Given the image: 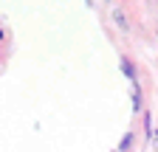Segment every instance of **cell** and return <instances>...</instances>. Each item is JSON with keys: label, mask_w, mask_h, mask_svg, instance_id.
Masks as SVG:
<instances>
[{"label": "cell", "mask_w": 158, "mask_h": 152, "mask_svg": "<svg viewBox=\"0 0 158 152\" xmlns=\"http://www.w3.org/2000/svg\"><path fill=\"white\" fill-rule=\"evenodd\" d=\"M113 23L122 28V31H127V28H130V26H127V17H124V11H122V9H116V11H113Z\"/></svg>", "instance_id": "1"}, {"label": "cell", "mask_w": 158, "mask_h": 152, "mask_svg": "<svg viewBox=\"0 0 158 152\" xmlns=\"http://www.w3.org/2000/svg\"><path fill=\"white\" fill-rule=\"evenodd\" d=\"M122 70H124V76H130V79L135 82V68H133L130 59H122Z\"/></svg>", "instance_id": "2"}, {"label": "cell", "mask_w": 158, "mask_h": 152, "mask_svg": "<svg viewBox=\"0 0 158 152\" xmlns=\"http://www.w3.org/2000/svg\"><path fill=\"white\" fill-rule=\"evenodd\" d=\"M130 144H133V135H130V132H127V135L122 138V144H118V149H122V152H124V149H130Z\"/></svg>", "instance_id": "3"}, {"label": "cell", "mask_w": 158, "mask_h": 152, "mask_svg": "<svg viewBox=\"0 0 158 152\" xmlns=\"http://www.w3.org/2000/svg\"><path fill=\"white\" fill-rule=\"evenodd\" d=\"M155 144H158V132H155Z\"/></svg>", "instance_id": "4"}]
</instances>
